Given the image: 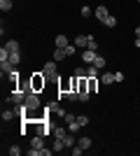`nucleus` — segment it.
Returning a JSON list of instances; mask_svg holds the SVG:
<instances>
[{
	"label": "nucleus",
	"instance_id": "e433bc0d",
	"mask_svg": "<svg viewBox=\"0 0 140 156\" xmlns=\"http://www.w3.org/2000/svg\"><path fill=\"white\" fill-rule=\"evenodd\" d=\"M135 37H140V26H138V28H135Z\"/></svg>",
	"mask_w": 140,
	"mask_h": 156
},
{
	"label": "nucleus",
	"instance_id": "7ed1b4c3",
	"mask_svg": "<svg viewBox=\"0 0 140 156\" xmlns=\"http://www.w3.org/2000/svg\"><path fill=\"white\" fill-rule=\"evenodd\" d=\"M23 103H26L28 110H40V93L31 91V93L26 96V100H23Z\"/></svg>",
	"mask_w": 140,
	"mask_h": 156
},
{
	"label": "nucleus",
	"instance_id": "473e14b6",
	"mask_svg": "<svg viewBox=\"0 0 140 156\" xmlns=\"http://www.w3.org/2000/svg\"><path fill=\"white\" fill-rule=\"evenodd\" d=\"M75 75H77V77H87V68H77Z\"/></svg>",
	"mask_w": 140,
	"mask_h": 156
},
{
	"label": "nucleus",
	"instance_id": "5701e85b",
	"mask_svg": "<svg viewBox=\"0 0 140 156\" xmlns=\"http://www.w3.org/2000/svg\"><path fill=\"white\" fill-rule=\"evenodd\" d=\"M93 65H96L98 70H103V68H105V65H107V61L103 58V56H96V61H93Z\"/></svg>",
	"mask_w": 140,
	"mask_h": 156
},
{
	"label": "nucleus",
	"instance_id": "ddd939ff",
	"mask_svg": "<svg viewBox=\"0 0 140 156\" xmlns=\"http://www.w3.org/2000/svg\"><path fill=\"white\" fill-rule=\"evenodd\" d=\"M54 44L59 47V49H66V47L70 44V42H68V37H66V35H59V37L54 40Z\"/></svg>",
	"mask_w": 140,
	"mask_h": 156
},
{
	"label": "nucleus",
	"instance_id": "b1692460",
	"mask_svg": "<svg viewBox=\"0 0 140 156\" xmlns=\"http://www.w3.org/2000/svg\"><path fill=\"white\" fill-rule=\"evenodd\" d=\"M87 49H93V51H98V42H96V37H93V35H89V44H87Z\"/></svg>",
	"mask_w": 140,
	"mask_h": 156
},
{
	"label": "nucleus",
	"instance_id": "f8f14e48",
	"mask_svg": "<svg viewBox=\"0 0 140 156\" xmlns=\"http://www.w3.org/2000/svg\"><path fill=\"white\" fill-rule=\"evenodd\" d=\"M93 14H96V19H98V21H103L105 16H110L107 7H103V5H98V7H96V12H93Z\"/></svg>",
	"mask_w": 140,
	"mask_h": 156
},
{
	"label": "nucleus",
	"instance_id": "f704fd0d",
	"mask_svg": "<svg viewBox=\"0 0 140 156\" xmlns=\"http://www.w3.org/2000/svg\"><path fill=\"white\" fill-rule=\"evenodd\" d=\"M114 82H124V72H114Z\"/></svg>",
	"mask_w": 140,
	"mask_h": 156
},
{
	"label": "nucleus",
	"instance_id": "7c9ffc66",
	"mask_svg": "<svg viewBox=\"0 0 140 156\" xmlns=\"http://www.w3.org/2000/svg\"><path fill=\"white\" fill-rule=\"evenodd\" d=\"M7 151H9V156H19V154H21V147H16V144H12V147H9V149H7Z\"/></svg>",
	"mask_w": 140,
	"mask_h": 156
},
{
	"label": "nucleus",
	"instance_id": "2f4dec72",
	"mask_svg": "<svg viewBox=\"0 0 140 156\" xmlns=\"http://www.w3.org/2000/svg\"><path fill=\"white\" fill-rule=\"evenodd\" d=\"M7 58H9V51L2 47V49H0V61H7Z\"/></svg>",
	"mask_w": 140,
	"mask_h": 156
},
{
	"label": "nucleus",
	"instance_id": "f03ea898",
	"mask_svg": "<svg viewBox=\"0 0 140 156\" xmlns=\"http://www.w3.org/2000/svg\"><path fill=\"white\" fill-rule=\"evenodd\" d=\"M42 72H45V77L52 82V79L59 77V68H56V61H49V63L42 65Z\"/></svg>",
	"mask_w": 140,
	"mask_h": 156
},
{
	"label": "nucleus",
	"instance_id": "9d476101",
	"mask_svg": "<svg viewBox=\"0 0 140 156\" xmlns=\"http://www.w3.org/2000/svg\"><path fill=\"white\" fill-rule=\"evenodd\" d=\"M87 91L89 93L98 91V77H87Z\"/></svg>",
	"mask_w": 140,
	"mask_h": 156
},
{
	"label": "nucleus",
	"instance_id": "f3484780",
	"mask_svg": "<svg viewBox=\"0 0 140 156\" xmlns=\"http://www.w3.org/2000/svg\"><path fill=\"white\" fill-rule=\"evenodd\" d=\"M52 56H54V61H63V58H68V56H66V49H59V47L54 49Z\"/></svg>",
	"mask_w": 140,
	"mask_h": 156
},
{
	"label": "nucleus",
	"instance_id": "0eeeda50",
	"mask_svg": "<svg viewBox=\"0 0 140 156\" xmlns=\"http://www.w3.org/2000/svg\"><path fill=\"white\" fill-rule=\"evenodd\" d=\"M14 68H16V65H12L9 61H0V75H2V77H5V75H12Z\"/></svg>",
	"mask_w": 140,
	"mask_h": 156
},
{
	"label": "nucleus",
	"instance_id": "2eb2a0df",
	"mask_svg": "<svg viewBox=\"0 0 140 156\" xmlns=\"http://www.w3.org/2000/svg\"><path fill=\"white\" fill-rule=\"evenodd\" d=\"M52 130H54V137H61V140H63V137L70 133L68 128H61V126H56V128H52Z\"/></svg>",
	"mask_w": 140,
	"mask_h": 156
},
{
	"label": "nucleus",
	"instance_id": "c9c22d12",
	"mask_svg": "<svg viewBox=\"0 0 140 156\" xmlns=\"http://www.w3.org/2000/svg\"><path fill=\"white\" fill-rule=\"evenodd\" d=\"M135 49H140V37H135Z\"/></svg>",
	"mask_w": 140,
	"mask_h": 156
},
{
	"label": "nucleus",
	"instance_id": "72a5a7b5",
	"mask_svg": "<svg viewBox=\"0 0 140 156\" xmlns=\"http://www.w3.org/2000/svg\"><path fill=\"white\" fill-rule=\"evenodd\" d=\"M82 16H91V7H87V5L82 7Z\"/></svg>",
	"mask_w": 140,
	"mask_h": 156
},
{
	"label": "nucleus",
	"instance_id": "6e6552de",
	"mask_svg": "<svg viewBox=\"0 0 140 156\" xmlns=\"http://www.w3.org/2000/svg\"><path fill=\"white\" fill-rule=\"evenodd\" d=\"M5 49H7L9 54H21L19 42H16V40H7V42H5Z\"/></svg>",
	"mask_w": 140,
	"mask_h": 156
},
{
	"label": "nucleus",
	"instance_id": "393cba45",
	"mask_svg": "<svg viewBox=\"0 0 140 156\" xmlns=\"http://www.w3.org/2000/svg\"><path fill=\"white\" fill-rule=\"evenodd\" d=\"M7 61H9L12 65H19L21 63V54H9V58H7Z\"/></svg>",
	"mask_w": 140,
	"mask_h": 156
},
{
	"label": "nucleus",
	"instance_id": "39448f33",
	"mask_svg": "<svg viewBox=\"0 0 140 156\" xmlns=\"http://www.w3.org/2000/svg\"><path fill=\"white\" fill-rule=\"evenodd\" d=\"M80 56H82V61H84L87 65H91L93 61H96V56H98V51H93V49H84Z\"/></svg>",
	"mask_w": 140,
	"mask_h": 156
},
{
	"label": "nucleus",
	"instance_id": "20e7f679",
	"mask_svg": "<svg viewBox=\"0 0 140 156\" xmlns=\"http://www.w3.org/2000/svg\"><path fill=\"white\" fill-rule=\"evenodd\" d=\"M23 100H26V93H23V91H19V89H14V91H12V96H9V103H12V105H21Z\"/></svg>",
	"mask_w": 140,
	"mask_h": 156
},
{
	"label": "nucleus",
	"instance_id": "f257e3e1",
	"mask_svg": "<svg viewBox=\"0 0 140 156\" xmlns=\"http://www.w3.org/2000/svg\"><path fill=\"white\" fill-rule=\"evenodd\" d=\"M47 82H49V79L45 77V72H33V75H31V86H33L35 93H42V91H45Z\"/></svg>",
	"mask_w": 140,
	"mask_h": 156
},
{
	"label": "nucleus",
	"instance_id": "4468645a",
	"mask_svg": "<svg viewBox=\"0 0 140 156\" xmlns=\"http://www.w3.org/2000/svg\"><path fill=\"white\" fill-rule=\"evenodd\" d=\"M63 142H66V147H75V144H77V137H75V133H68V135L63 137Z\"/></svg>",
	"mask_w": 140,
	"mask_h": 156
},
{
	"label": "nucleus",
	"instance_id": "aec40b11",
	"mask_svg": "<svg viewBox=\"0 0 140 156\" xmlns=\"http://www.w3.org/2000/svg\"><path fill=\"white\" fill-rule=\"evenodd\" d=\"M77 144H80L82 149H89V147H91V137H80V140H77Z\"/></svg>",
	"mask_w": 140,
	"mask_h": 156
},
{
	"label": "nucleus",
	"instance_id": "c756f323",
	"mask_svg": "<svg viewBox=\"0 0 140 156\" xmlns=\"http://www.w3.org/2000/svg\"><path fill=\"white\" fill-rule=\"evenodd\" d=\"M75 54H77V47H75V44H68L66 47V56H75Z\"/></svg>",
	"mask_w": 140,
	"mask_h": 156
},
{
	"label": "nucleus",
	"instance_id": "cd10ccee",
	"mask_svg": "<svg viewBox=\"0 0 140 156\" xmlns=\"http://www.w3.org/2000/svg\"><path fill=\"white\" fill-rule=\"evenodd\" d=\"M68 130L77 135V133H80V124H77V121H73V124H68Z\"/></svg>",
	"mask_w": 140,
	"mask_h": 156
},
{
	"label": "nucleus",
	"instance_id": "a211bd4d",
	"mask_svg": "<svg viewBox=\"0 0 140 156\" xmlns=\"http://www.w3.org/2000/svg\"><path fill=\"white\" fill-rule=\"evenodd\" d=\"M63 147H66V142H63L61 137H54V144H52V149H54V151H63Z\"/></svg>",
	"mask_w": 140,
	"mask_h": 156
},
{
	"label": "nucleus",
	"instance_id": "9b49d317",
	"mask_svg": "<svg viewBox=\"0 0 140 156\" xmlns=\"http://www.w3.org/2000/svg\"><path fill=\"white\" fill-rule=\"evenodd\" d=\"M31 147H35V149H45V137H42V135H35L33 137V140H31Z\"/></svg>",
	"mask_w": 140,
	"mask_h": 156
},
{
	"label": "nucleus",
	"instance_id": "c85d7f7f",
	"mask_svg": "<svg viewBox=\"0 0 140 156\" xmlns=\"http://www.w3.org/2000/svg\"><path fill=\"white\" fill-rule=\"evenodd\" d=\"M77 124H80V126H87L89 124V117H87V114H77Z\"/></svg>",
	"mask_w": 140,
	"mask_h": 156
},
{
	"label": "nucleus",
	"instance_id": "412c9836",
	"mask_svg": "<svg viewBox=\"0 0 140 156\" xmlns=\"http://www.w3.org/2000/svg\"><path fill=\"white\" fill-rule=\"evenodd\" d=\"M87 77H98V68H96V65H87Z\"/></svg>",
	"mask_w": 140,
	"mask_h": 156
},
{
	"label": "nucleus",
	"instance_id": "dca6fc26",
	"mask_svg": "<svg viewBox=\"0 0 140 156\" xmlns=\"http://www.w3.org/2000/svg\"><path fill=\"white\" fill-rule=\"evenodd\" d=\"M114 82V72H105V75H100V84H112Z\"/></svg>",
	"mask_w": 140,
	"mask_h": 156
},
{
	"label": "nucleus",
	"instance_id": "423d86ee",
	"mask_svg": "<svg viewBox=\"0 0 140 156\" xmlns=\"http://www.w3.org/2000/svg\"><path fill=\"white\" fill-rule=\"evenodd\" d=\"M47 110L52 112V114H56V117H61V119L66 117V110L61 107V103H49V105H47Z\"/></svg>",
	"mask_w": 140,
	"mask_h": 156
},
{
	"label": "nucleus",
	"instance_id": "a878e982",
	"mask_svg": "<svg viewBox=\"0 0 140 156\" xmlns=\"http://www.w3.org/2000/svg\"><path fill=\"white\" fill-rule=\"evenodd\" d=\"M0 9H2V12H9V9H12V0H0Z\"/></svg>",
	"mask_w": 140,
	"mask_h": 156
},
{
	"label": "nucleus",
	"instance_id": "4be33fe9",
	"mask_svg": "<svg viewBox=\"0 0 140 156\" xmlns=\"http://www.w3.org/2000/svg\"><path fill=\"white\" fill-rule=\"evenodd\" d=\"M14 117H16V112H14V110H5V112H2V121H12Z\"/></svg>",
	"mask_w": 140,
	"mask_h": 156
},
{
	"label": "nucleus",
	"instance_id": "bb28decb",
	"mask_svg": "<svg viewBox=\"0 0 140 156\" xmlns=\"http://www.w3.org/2000/svg\"><path fill=\"white\" fill-rule=\"evenodd\" d=\"M63 121H66V124H73V121H77V114H73V112H66Z\"/></svg>",
	"mask_w": 140,
	"mask_h": 156
},
{
	"label": "nucleus",
	"instance_id": "6ab92c4d",
	"mask_svg": "<svg viewBox=\"0 0 140 156\" xmlns=\"http://www.w3.org/2000/svg\"><path fill=\"white\" fill-rule=\"evenodd\" d=\"M103 23H105L107 28H114V26H117V16H112V14H110V16H105V19H103Z\"/></svg>",
	"mask_w": 140,
	"mask_h": 156
},
{
	"label": "nucleus",
	"instance_id": "1a4fd4ad",
	"mask_svg": "<svg viewBox=\"0 0 140 156\" xmlns=\"http://www.w3.org/2000/svg\"><path fill=\"white\" fill-rule=\"evenodd\" d=\"M73 44L77 47V49H87V44H89V35H77Z\"/></svg>",
	"mask_w": 140,
	"mask_h": 156
}]
</instances>
